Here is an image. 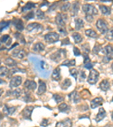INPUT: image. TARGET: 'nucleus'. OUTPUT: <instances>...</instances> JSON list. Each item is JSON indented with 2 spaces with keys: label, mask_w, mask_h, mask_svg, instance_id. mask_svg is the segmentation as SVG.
Wrapping results in <instances>:
<instances>
[{
  "label": "nucleus",
  "mask_w": 113,
  "mask_h": 127,
  "mask_svg": "<svg viewBox=\"0 0 113 127\" xmlns=\"http://www.w3.org/2000/svg\"><path fill=\"white\" fill-rule=\"evenodd\" d=\"M30 61L34 65L36 71H37L39 75L41 76L44 77V78H46L49 76V74H50V72H44L41 70L40 68V59L37 58L36 57H30Z\"/></svg>",
  "instance_id": "obj_1"
},
{
  "label": "nucleus",
  "mask_w": 113,
  "mask_h": 127,
  "mask_svg": "<svg viewBox=\"0 0 113 127\" xmlns=\"http://www.w3.org/2000/svg\"><path fill=\"white\" fill-rule=\"evenodd\" d=\"M66 57V51L65 49H59L57 52L53 53L50 56L52 60L55 62H58L62 58H65Z\"/></svg>",
  "instance_id": "obj_2"
},
{
  "label": "nucleus",
  "mask_w": 113,
  "mask_h": 127,
  "mask_svg": "<svg viewBox=\"0 0 113 127\" xmlns=\"http://www.w3.org/2000/svg\"><path fill=\"white\" fill-rule=\"evenodd\" d=\"M83 10L87 15H96L98 14V11L94 6L92 5H84L83 6Z\"/></svg>",
  "instance_id": "obj_3"
},
{
  "label": "nucleus",
  "mask_w": 113,
  "mask_h": 127,
  "mask_svg": "<svg viewBox=\"0 0 113 127\" xmlns=\"http://www.w3.org/2000/svg\"><path fill=\"white\" fill-rule=\"evenodd\" d=\"M96 27L101 34H105L108 31V26L107 22L102 19H100L97 20Z\"/></svg>",
  "instance_id": "obj_4"
},
{
  "label": "nucleus",
  "mask_w": 113,
  "mask_h": 127,
  "mask_svg": "<svg viewBox=\"0 0 113 127\" xmlns=\"http://www.w3.org/2000/svg\"><path fill=\"white\" fill-rule=\"evenodd\" d=\"M67 20V14L58 13L55 17V23L58 27H65Z\"/></svg>",
  "instance_id": "obj_5"
},
{
  "label": "nucleus",
  "mask_w": 113,
  "mask_h": 127,
  "mask_svg": "<svg viewBox=\"0 0 113 127\" xmlns=\"http://www.w3.org/2000/svg\"><path fill=\"white\" fill-rule=\"evenodd\" d=\"M98 77H99V73L96 69H93L90 72L87 81L90 84H95L98 81Z\"/></svg>",
  "instance_id": "obj_6"
},
{
  "label": "nucleus",
  "mask_w": 113,
  "mask_h": 127,
  "mask_svg": "<svg viewBox=\"0 0 113 127\" xmlns=\"http://www.w3.org/2000/svg\"><path fill=\"white\" fill-rule=\"evenodd\" d=\"M59 35L55 32H50L45 36V40L47 42L54 43L58 41Z\"/></svg>",
  "instance_id": "obj_7"
},
{
  "label": "nucleus",
  "mask_w": 113,
  "mask_h": 127,
  "mask_svg": "<svg viewBox=\"0 0 113 127\" xmlns=\"http://www.w3.org/2000/svg\"><path fill=\"white\" fill-rule=\"evenodd\" d=\"M34 109V107L33 106H27L22 111V115L24 119H26L31 120V116L32 112Z\"/></svg>",
  "instance_id": "obj_8"
},
{
  "label": "nucleus",
  "mask_w": 113,
  "mask_h": 127,
  "mask_svg": "<svg viewBox=\"0 0 113 127\" xmlns=\"http://www.w3.org/2000/svg\"><path fill=\"white\" fill-rule=\"evenodd\" d=\"M27 30L29 32L33 31L34 30L37 31H42L43 29V27L41 24L38 23H32L28 24L26 27Z\"/></svg>",
  "instance_id": "obj_9"
},
{
  "label": "nucleus",
  "mask_w": 113,
  "mask_h": 127,
  "mask_svg": "<svg viewBox=\"0 0 113 127\" xmlns=\"http://www.w3.org/2000/svg\"><path fill=\"white\" fill-rule=\"evenodd\" d=\"M22 77L19 76H16L15 77H13L11 79L10 83V87L14 88L17 87L22 83Z\"/></svg>",
  "instance_id": "obj_10"
},
{
  "label": "nucleus",
  "mask_w": 113,
  "mask_h": 127,
  "mask_svg": "<svg viewBox=\"0 0 113 127\" xmlns=\"http://www.w3.org/2000/svg\"><path fill=\"white\" fill-rule=\"evenodd\" d=\"M69 97L70 101L73 102L75 103H77L80 101V97L76 91H73L71 93H70L69 95Z\"/></svg>",
  "instance_id": "obj_11"
},
{
  "label": "nucleus",
  "mask_w": 113,
  "mask_h": 127,
  "mask_svg": "<svg viewBox=\"0 0 113 127\" xmlns=\"http://www.w3.org/2000/svg\"><path fill=\"white\" fill-rule=\"evenodd\" d=\"M72 122L69 118H66L56 124L55 127H71Z\"/></svg>",
  "instance_id": "obj_12"
},
{
  "label": "nucleus",
  "mask_w": 113,
  "mask_h": 127,
  "mask_svg": "<svg viewBox=\"0 0 113 127\" xmlns=\"http://www.w3.org/2000/svg\"><path fill=\"white\" fill-rule=\"evenodd\" d=\"M12 23H13V25L15 26L16 29L18 30V31H21L24 29L23 22L22 20L20 19H16V18H15V19H13Z\"/></svg>",
  "instance_id": "obj_13"
},
{
  "label": "nucleus",
  "mask_w": 113,
  "mask_h": 127,
  "mask_svg": "<svg viewBox=\"0 0 113 127\" xmlns=\"http://www.w3.org/2000/svg\"><path fill=\"white\" fill-rule=\"evenodd\" d=\"M38 83H39V87H38V92H37V94L39 95H41L46 92V84H45L44 81H42L41 80H39Z\"/></svg>",
  "instance_id": "obj_14"
},
{
  "label": "nucleus",
  "mask_w": 113,
  "mask_h": 127,
  "mask_svg": "<svg viewBox=\"0 0 113 127\" xmlns=\"http://www.w3.org/2000/svg\"><path fill=\"white\" fill-rule=\"evenodd\" d=\"M103 102V99L101 97L96 98L90 102V106L92 109H94L98 106L101 105Z\"/></svg>",
  "instance_id": "obj_15"
},
{
  "label": "nucleus",
  "mask_w": 113,
  "mask_h": 127,
  "mask_svg": "<svg viewBox=\"0 0 113 127\" xmlns=\"http://www.w3.org/2000/svg\"><path fill=\"white\" fill-rule=\"evenodd\" d=\"M24 87L28 90L34 91L36 88L37 84L34 81H31L29 80H27L24 84Z\"/></svg>",
  "instance_id": "obj_16"
},
{
  "label": "nucleus",
  "mask_w": 113,
  "mask_h": 127,
  "mask_svg": "<svg viewBox=\"0 0 113 127\" xmlns=\"http://www.w3.org/2000/svg\"><path fill=\"white\" fill-rule=\"evenodd\" d=\"M106 115V112L105 110H104V108H100L98 111V113L97 114V116L95 118V120L96 122H99L101 120H102L105 117Z\"/></svg>",
  "instance_id": "obj_17"
},
{
  "label": "nucleus",
  "mask_w": 113,
  "mask_h": 127,
  "mask_svg": "<svg viewBox=\"0 0 113 127\" xmlns=\"http://www.w3.org/2000/svg\"><path fill=\"white\" fill-rule=\"evenodd\" d=\"M12 55L16 58L22 59L25 56V52L23 50H20V49H16L14 50L12 53Z\"/></svg>",
  "instance_id": "obj_18"
},
{
  "label": "nucleus",
  "mask_w": 113,
  "mask_h": 127,
  "mask_svg": "<svg viewBox=\"0 0 113 127\" xmlns=\"http://www.w3.org/2000/svg\"><path fill=\"white\" fill-rule=\"evenodd\" d=\"M61 69L59 68H55L54 71H53L52 75V79L55 81H59V80L61 79Z\"/></svg>",
  "instance_id": "obj_19"
},
{
  "label": "nucleus",
  "mask_w": 113,
  "mask_h": 127,
  "mask_svg": "<svg viewBox=\"0 0 113 127\" xmlns=\"http://www.w3.org/2000/svg\"><path fill=\"white\" fill-rule=\"evenodd\" d=\"M100 89L104 92H106V91L109 89L110 88V84L109 83L107 80L105 79L103 80L100 84Z\"/></svg>",
  "instance_id": "obj_20"
},
{
  "label": "nucleus",
  "mask_w": 113,
  "mask_h": 127,
  "mask_svg": "<svg viewBox=\"0 0 113 127\" xmlns=\"http://www.w3.org/2000/svg\"><path fill=\"white\" fill-rule=\"evenodd\" d=\"M75 23V29L76 30H80L83 28L84 26V22L80 18H76L74 20Z\"/></svg>",
  "instance_id": "obj_21"
},
{
  "label": "nucleus",
  "mask_w": 113,
  "mask_h": 127,
  "mask_svg": "<svg viewBox=\"0 0 113 127\" xmlns=\"http://www.w3.org/2000/svg\"><path fill=\"white\" fill-rule=\"evenodd\" d=\"M79 3L77 2H75L73 3V7H72L71 14L72 16L76 15L79 10Z\"/></svg>",
  "instance_id": "obj_22"
},
{
  "label": "nucleus",
  "mask_w": 113,
  "mask_h": 127,
  "mask_svg": "<svg viewBox=\"0 0 113 127\" xmlns=\"http://www.w3.org/2000/svg\"><path fill=\"white\" fill-rule=\"evenodd\" d=\"M16 110L15 107H9L7 105L5 106V107L3 108V112L6 115L13 114Z\"/></svg>",
  "instance_id": "obj_23"
},
{
  "label": "nucleus",
  "mask_w": 113,
  "mask_h": 127,
  "mask_svg": "<svg viewBox=\"0 0 113 127\" xmlns=\"http://www.w3.org/2000/svg\"><path fill=\"white\" fill-rule=\"evenodd\" d=\"M58 109L59 111L62 112H65V113H68L70 110V107L69 106H68L66 103H62L58 106Z\"/></svg>",
  "instance_id": "obj_24"
},
{
  "label": "nucleus",
  "mask_w": 113,
  "mask_h": 127,
  "mask_svg": "<svg viewBox=\"0 0 113 127\" xmlns=\"http://www.w3.org/2000/svg\"><path fill=\"white\" fill-rule=\"evenodd\" d=\"M72 37H73L74 40L76 44L80 43L82 41V40H83V37H82L81 34L78 33L77 32L74 33L72 34Z\"/></svg>",
  "instance_id": "obj_25"
},
{
  "label": "nucleus",
  "mask_w": 113,
  "mask_h": 127,
  "mask_svg": "<svg viewBox=\"0 0 113 127\" xmlns=\"http://www.w3.org/2000/svg\"><path fill=\"white\" fill-rule=\"evenodd\" d=\"M45 49L44 45L41 42H38L34 46V50L36 52H40L43 51Z\"/></svg>",
  "instance_id": "obj_26"
},
{
  "label": "nucleus",
  "mask_w": 113,
  "mask_h": 127,
  "mask_svg": "<svg viewBox=\"0 0 113 127\" xmlns=\"http://www.w3.org/2000/svg\"><path fill=\"white\" fill-rule=\"evenodd\" d=\"M11 38L10 37L9 35H7V34H5V35H3L1 37V43H6L7 46H10V44L11 43Z\"/></svg>",
  "instance_id": "obj_27"
},
{
  "label": "nucleus",
  "mask_w": 113,
  "mask_h": 127,
  "mask_svg": "<svg viewBox=\"0 0 113 127\" xmlns=\"http://www.w3.org/2000/svg\"><path fill=\"white\" fill-rule=\"evenodd\" d=\"M100 9L101 10V13L104 14V15H109L111 13V9L110 7L108 6H105L104 5H100Z\"/></svg>",
  "instance_id": "obj_28"
},
{
  "label": "nucleus",
  "mask_w": 113,
  "mask_h": 127,
  "mask_svg": "<svg viewBox=\"0 0 113 127\" xmlns=\"http://www.w3.org/2000/svg\"><path fill=\"white\" fill-rule=\"evenodd\" d=\"M85 34L87 36L91 38H96L98 37L97 34L96 33V32L94 31V30H91V29H89L85 31Z\"/></svg>",
  "instance_id": "obj_29"
},
{
  "label": "nucleus",
  "mask_w": 113,
  "mask_h": 127,
  "mask_svg": "<svg viewBox=\"0 0 113 127\" xmlns=\"http://www.w3.org/2000/svg\"><path fill=\"white\" fill-rule=\"evenodd\" d=\"M76 61L75 59H71V60H69V59H66L64 62L62 63L61 65H65V66L67 67H70V66H74L75 65Z\"/></svg>",
  "instance_id": "obj_30"
},
{
  "label": "nucleus",
  "mask_w": 113,
  "mask_h": 127,
  "mask_svg": "<svg viewBox=\"0 0 113 127\" xmlns=\"http://www.w3.org/2000/svg\"><path fill=\"white\" fill-rule=\"evenodd\" d=\"M71 85V80L69 79H66L64 81H63V83L61 84V88L62 89H67L68 88L70 87Z\"/></svg>",
  "instance_id": "obj_31"
},
{
  "label": "nucleus",
  "mask_w": 113,
  "mask_h": 127,
  "mask_svg": "<svg viewBox=\"0 0 113 127\" xmlns=\"http://www.w3.org/2000/svg\"><path fill=\"white\" fill-rule=\"evenodd\" d=\"M5 63L6 65H8L9 67H14L16 65V62L14 60V59H11V58H8L5 59Z\"/></svg>",
  "instance_id": "obj_32"
},
{
  "label": "nucleus",
  "mask_w": 113,
  "mask_h": 127,
  "mask_svg": "<svg viewBox=\"0 0 113 127\" xmlns=\"http://www.w3.org/2000/svg\"><path fill=\"white\" fill-rule=\"evenodd\" d=\"M34 7H35V4L29 2L27 3L26 5L24 6V7H23L22 8V12L26 11H27V10H31Z\"/></svg>",
  "instance_id": "obj_33"
},
{
  "label": "nucleus",
  "mask_w": 113,
  "mask_h": 127,
  "mask_svg": "<svg viewBox=\"0 0 113 127\" xmlns=\"http://www.w3.org/2000/svg\"><path fill=\"white\" fill-rule=\"evenodd\" d=\"M102 52L106 55L110 54V53H113V47L110 45H108L102 49Z\"/></svg>",
  "instance_id": "obj_34"
},
{
  "label": "nucleus",
  "mask_w": 113,
  "mask_h": 127,
  "mask_svg": "<svg viewBox=\"0 0 113 127\" xmlns=\"http://www.w3.org/2000/svg\"><path fill=\"white\" fill-rule=\"evenodd\" d=\"M105 38L109 41L113 40V28L108 30L105 36Z\"/></svg>",
  "instance_id": "obj_35"
},
{
  "label": "nucleus",
  "mask_w": 113,
  "mask_h": 127,
  "mask_svg": "<svg viewBox=\"0 0 113 127\" xmlns=\"http://www.w3.org/2000/svg\"><path fill=\"white\" fill-rule=\"evenodd\" d=\"M10 22H11V21H10V20H9V21H4L3 20V21L1 22V32H2L4 29L9 27Z\"/></svg>",
  "instance_id": "obj_36"
},
{
  "label": "nucleus",
  "mask_w": 113,
  "mask_h": 127,
  "mask_svg": "<svg viewBox=\"0 0 113 127\" xmlns=\"http://www.w3.org/2000/svg\"><path fill=\"white\" fill-rule=\"evenodd\" d=\"M53 98H54L55 101L57 103H60V102L64 101V98L62 97L61 95H57V94H55V95H53Z\"/></svg>",
  "instance_id": "obj_37"
},
{
  "label": "nucleus",
  "mask_w": 113,
  "mask_h": 127,
  "mask_svg": "<svg viewBox=\"0 0 113 127\" xmlns=\"http://www.w3.org/2000/svg\"><path fill=\"white\" fill-rule=\"evenodd\" d=\"M112 59H113V53H110V54H107L106 56H105L103 58V62L104 63H108Z\"/></svg>",
  "instance_id": "obj_38"
},
{
  "label": "nucleus",
  "mask_w": 113,
  "mask_h": 127,
  "mask_svg": "<svg viewBox=\"0 0 113 127\" xmlns=\"http://www.w3.org/2000/svg\"><path fill=\"white\" fill-rule=\"evenodd\" d=\"M0 71H1V76L3 77L7 75L8 73H9V71L6 67H1V69H0Z\"/></svg>",
  "instance_id": "obj_39"
},
{
  "label": "nucleus",
  "mask_w": 113,
  "mask_h": 127,
  "mask_svg": "<svg viewBox=\"0 0 113 127\" xmlns=\"http://www.w3.org/2000/svg\"><path fill=\"white\" fill-rule=\"evenodd\" d=\"M70 74L72 76L74 77L75 80H77V78L78 76V71L75 68H73L70 70Z\"/></svg>",
  "instance_id": "obj_40"
},
{
  "label": "nucleus",
  "mask_w": 113,
  "mask_h": 127,
  "mask_svg": "<svg viewBox=\"0 0 113 127\" xmlns=\"http://www.w3.org/2000/svg\"><path fill=\"white\" fill-rule=\"evenodd\" d=\"M36 16H37V18L38 19H42L43 18H44V13L42 12L41 10H38V11H36Z\"/></svg>",
  "instance_id": "obj_41"
},
{
  "label": "nucleus",
  "mask_w": 113,
  "mask_h": 127,
  "mask_svg": "<svg viewBox=\"0 0 113 127\" xmlns=\"http://www.w3.org/2000/svg\"><path fill=\"white\" fill-rule=\"evenodd\" d=\"M70 3L67 2L66 3L64 4V5H63L62 6V7L61 8V10H62V11H64V12H66L68 10L70 9Z\"/></svg>",
  "instance_id": "obj_42"
},
{
  "label": "nucleus",
  "mask_w": 113,
  "mask_h": 127,
  "mask_svg": "<svg viewBox=\"0 0 113 127\" xmlns=\"http://www.w3.org/2000/svg\"><path fill=\"white\" fill-rule=\"evenodd\" d=\"M81 48L83 49L84 52L85 53H89L90 52V46H89V45L88 44H85L83 45H81Z\"/></svg>",
  "instance_id": "obj_43"
},
{
  "label": "nucleus",
  "mask_w": 113,
  "mask_h": 127,
  "mask_svg": "<svg viewBox=\"0 0 113 127\" xmlns=\"http://www.w3.org/2000/svg\"><path fill=\"white\" fill-rule=\"evenodd\" d=\"M24 72V70H23V69H19L18 68H13L11 70H10L9 71V77H10L11 76L13 75V74H14L15 72Z\"/></svg>",
  "instance_id": "obj_44"
},
{
  "label": "nucleus",
  "mask_w": 113,
  "mask_h": 127,
  "mask_svg": "<svg viewBox=\"0 0 113 127\" xmlns=\"http://www.w3.org/2000/svg\"><path fill=\"white\" fill-rule=\"evenodd\" d=\"M58 31L62 36L67 35V32L66 31V30L65 29V27H58Z\"/></svg>",
  "instance_id": "obj_45"
},
{
  "label": "nucleus",
  "mask_w": 113,
  "mask_h": 127,
  "mask_svg": "<svg viewBox=\"0 0 113 127\" xmlns=\"http://www.w3.org/2000/svg\"><path fill=\"white\" fill-rule=\"evenodd\" d=\"M14 36H15V38H17L18 40H19L22 43H25V40L24 39V37L21 34L16 33L14 34Z\"/></svg>",
  "instance_id": "obj_46"
},
{
  "label": "nucleus",
  "mask_w": 113,
  "mask_h": 127,
  "mask_svg": "<svg viewBox=\"0 0 113 127\" xmlns=\"http://www.w3.org/2000/svg\"><path fill=\"white\" fill-rule=\"evenodd\" d=\"M20 94H21V90L20 89H16L12 92V95H13V96H14V97L16 98L19 97L20 95Z\"/></svg>",
  "instance_id": "obj_47"
},
{
  "label": "nucleus",
  "mask_w": 113,
  "mask_h": 127,
  "mask_svg": "<svg viewBox=\"0 0 113 127\" xmlns=\"http://www.w3.org/2000/svg\"><path fill=\"white\" fill-rule=\"evenodd\" d=\"M34 14H34V11H31V12H30L29 13L27 14L26 16H24V18L27 20H30V19H32V18H34V16H35Z\"/></svg>",
  "instance_id": "obj_48"
},
{
  "label": "nucleus",
  "mask_w": 113,
  "mask_h": 127,
  "mask_svg": "<svg viewBox=\"0 0 113 127\" xmlns=\"http://www.w3.org/2000/svg\"><path fill=\"white\" fill-rule=\"evenodd\" d=\"M83 57L84 58V64H87L88 63H90V59L89 58V56H88V55L87 53H83Z\"/></svg>",
  "instance_id": "obj_49"
},
{
  "label": "nucleus",
  "mask_w": 113,
  "mask_h": 127,
  "mask_svg": "<svg viewBox=\"0 0 113 127\" xmlns=\"http://www.w3.org/2000/svg\"><path fill=\"white\" fill-rule=\"evenodd\" d=\"M102 49L101 48V47L100 45H97V44H96L95 46L94 47L93 50V52L94 54H97L100 51L102 50Z\"/></svg>",
  "instance_id": "obj_50"
},
{
  "label": "nucleus",
  "mask_w": 113,
  "mask_h": 127,
  "mask_svg": "<svg viewBox=\"0 0 113 127\" xmlns=\"http://www.w3.org/2000/svg\"><path fill=\"white\" fill-rule=\"evenodd\" d=\"M73 52L74 53V55L75 56H79L81 55V52L79 49L76 47H74L73 48Z\"/></svg>",
  "instance_id": "obj_51"
},
{
  "label": "nucleus",
  "mask_w": 113,
  "mask_h": 127,
  "mask_svg": "<svg viewBox=\"0 0 113 127\" xmlns=\"http://www.w3.org/2000/svg\"><path fill=\"white\" fill-rule=\"evenodd\" d=\"M69 44H70V42L69 41V38H66L65 39L63 40L61 42V46L66 45H69Z\"/></svg>",
  "instance_id": "obj_52"
},
{
  "label": "nucleus",
  "mask_w": 113,
  "mask_h": 127,
  "mask_svg": "<svg viewBox=\"0 0 113 127\" xmlns=\"http://www.w3.org/2000/svg\"><path fill=\"white\" fill-rule=\"evenodd\" d=\"M41 126H43L44 127H46L48 126V120L46 119H44L42 120L41 123Z\"/></svg>",
  "instance_id": "obj_53"
},
{
  "label": "nucleus",
  "mask_w": 113,
  "mask_h": 127,
  "mask_svg": "<svg viewBox=\"0 0 113 127\" xmlns=\"http://www.w3.org/2000/svg\"><path fill=\"white\" fill-rule=\"evenodd\" d=\"M85 19L88 22H92L93 20V17L92 15H86Z\"/></svg>",
  "instance_id": "obj_54"
},
{
  "label": "nucleus",
  "mask_w": 113,
  "mask_h": 127,
  "mask_svg": "<svg viewBox=\"0 0 113 127\" xmlns=\"http://www.w3.org/2000/svg\"><path fill=\"white\" fill-rule=\"evenodd\" d=\"M84 67L88 69H90L93 68V65H92V64H91L90 63H88L87 64L84 65Z\"/></svg>",
  "instance_id": "obj_55"
},
{
  "label": "nucleus",
  "mask_w": 113,
  "mask_h": 127,
  "mask_svg": "<svg viewBox=\"0 0 113 127\" xmlns=\"http://www.w3.org/2000/svg\"><path fill=\"white\" fill-rule=\"evenodd\" d=\"M86 77V75H85V73L84 72V71H81V78L83 79V80H84L85 79Z\"/></svg>",
  "instance_id": "obj_56"
},
{
  "label": "nucleus",
  "mask_w": 113,
  "mask_h": 127,
  "mask_svg": "<svg viewBox=\"0 0 113 127\" xmlns=\"http://www.w3.org/2000/svg\"><path fill=\"white\" fill-rule=\"evenodd\" d=\"M111 67H112V71H113V62L112 63V65H111Z\"/></svg>",
  "instance_id": "obj_57"
},
{
  "label": "nucleus",
  "mask_w": 113,
  "mask_h": 127,
  "mask_svg": "<svg viewBox=\"0 0 113 127\" xmlns=\"http://www.w3.org/2000/svg\"><path fill=\"white\" fill-rule=\"evenodd\" d=\"M112 120H113V111L112 114Z\"/></svg>",
  "instance_id": "obj_58"
},
{
  "label": "nucleus",
  "mask_w": 113,
  "mask_h": 127,
  "mask_svg": "<svg viewBox=\"0 0 113 127\" xmlns=\"http://www.w3.org/2000/svg\"><path fill=\"white\" fill-rule=\"evenodd\" d=\"M112 102H113V97L112 98Z\"/></svg>",
  "instance_id": "obj_59"
},
{
  "label": "nucleus",
  "mask_w": 113,
  "mask_h": 127,
  "mask_svg": "<svg viewBox=\"0 0 113 127\" xmlns=\"http://www.w3.org/2000/svg\"><path fill=\"white\" fill-rule=\"evenodd\" d=\"M89 127H92V126H90Z\"/></svg>",
  "instance_id": "obj_60"
},
{
  "label": "nucleus",
  "mask_w": 113,
  "mask_h": 127,
  "mask_svg": "<svg viewBox=\"0 0 113 127\" xmlns=\"http://www.w3.org/2000/svg\"></svg>",
  "instance_id": "obj_61"
}]
</instances>
